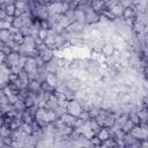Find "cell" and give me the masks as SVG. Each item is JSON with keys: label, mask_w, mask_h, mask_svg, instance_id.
<instances>
[{"label": "cell", "mask_w": 148, "mask_h": 148, "mask_svg": "<svg viewBox=\"0 0 148 148\" xmlns=\"http://www.w3.org/2000/svg\"><path fill=\"white\" fill-rule=\"evenodd\" d=\"M131 132V135L135 139H146L147 138V128H146V125H142V126H133V128L130 131Z\"/></svg>", "instance_id": "1"}, {"label": "cell", "mask_w": 148, "mask_h": 148, "mask_svg": "<svg viewBox=\"0 0 148 148\" xmlns=\"http://www.w3.org/2000/svg\"><path fill=\"white\" fill-rule=\"evenodd\" d=\"M66 109H67L68 113L72 114V116H74V117H79L80 113L82 112V108H81L80 103H79L76 99H75V101H71V102H68V105H67Z\"/></svg>", "instance_id": "2"}, {"label": "cell", "mask_w": 148, "mask_h": 148, "mask_svg": "<svg viewBox=\"0 0 148 148\" xmlns=\"http://www.w3.org/2000/svg\"><path fill=\"white\" fill-rule=\"evenodd\" d=\"M84 23L83 22H79V21H73L67 28H65V30L67 32H81L84 28Z\"/></svg>", "instance_id": "3"}, {"label": "cell", "mask_w": 148, "mask_h": 148, "mask_svg": "<svg viewBox=\"0 0 148 148\" xmlns=\"http://www.w3.org/2000/svg\"><path fill=\"white\" fill-rule=\"evenodd\" d=\"M66 86H67V88H68L69 90H72V91H77V90L82 87V81H81L79 77H72V79H69V80L67 81Z\"/></svg>", "instance_id": "4"}, {"label": "cell", "mask_w": 148, "mask_h": 148, "mask_svg": "<svg viewBox=\"0 0 148 148\" xmlns=\"http://www.w3.org/2000/svg\"><path fill=\"white\" fill-rule=\"evenodd\" d=\"M114 50L116 49H114V46H113L112 43H105V44H103V46L101 49V53L104 57H111V56H113Z\"/></svg>", "instance_id": "5"}, {"label": "cell", "mask_w": 148, "mask_h": 148, "mask_svg": "<svg viewBox=\"0 0 148 148\" xmlns=\"http://www.w3.org/2000/svg\"><path fill=\"white\" fill-rule=\"evenodd\" d=\"M99 21V16L94 12V10H89L86 13V20L84 22L89 23V24H96Z\"/></svg>", "instance_id": "6"}, {"label": "cell", "mask_w": 148, "mask_h": 148, "mask_svg": "<svg viewBox=\"0 0 148 148\" xmlns=\"http://www.w3.org/2000/svg\"><path fill=\"white\" fill-rule=\"evenodd\" d=\"M47 84H50L51 87H53V88H56L57 87V84H58V82H59V79H58V76L54 74V73H46V75H45V80H44Z\"/></svg>", "instance_id": "7"}, {"label": "cell", "mask_w": 148, "mask_h": 148, "mask_svg": "<svg viewBox=\"0 0 148 148\" xmlns=\"http://www.w3.org/2000/svg\"><path fill=\"white\" fill-rule=\"evenodd\" d=\"M39 57L42 58V60L44 62H47V61H50V60H52L54 58V54H53V51L51 49L46 47L45 50H43V51L39 52Z\"/></svg>", "instance_id": "8"}, {"label": "cell", "mask_w": 148, "mask_h": 148, "mask_svg": "<svg viewBox=\"0 0 148 148\" xmlns=\"http://www.w3.org/2000/svg\"><path fill=\"white\" fill-rule=\"evenodd\" d=\"M10 40H13V34L8 29H1L0 30V42L6 44Z\"/></svg>", "instance_id": "9"}, {"label": "cell", "mask_w": 148, "mask_h": 148, "mask_svg": "<svg viewBox=\"0 0 148 148\" xmlns=\"http://www.w3.org/2000/svg\"><path fill=\"white\" fill-rule=\"evenodd\" d=\"M57 119V114H56V112L53 111V110H51V109H49V110H46L45 111V114H44V117H43V120L45 121V123H53L54 120Z\"/></svg>", "instance_id": "10"}, {"label": "cell", "mask_w": 148, "mask_h": 148, "mask_svg": "<svg viewBox=\"0 0 148 148\" xmlns=\"http://www.w3.org/2000/svg\"><path fill=\"white\" fill-rule=\"evenodd\" d=\"M121 15L124 18H134L135 17V9H133V7L124 8Z\"/></svg>", "instance_id": "11"}, {"label": "cell", "mask_w": 148, "mask_h": 148, "mask_svg": "<svg viewBox=\"0 0 148 148\" xmlns=\"http://www.w3.org/2000/svg\"><path fill=\"white\" fill-rule=\"evenodd\" d=\"M86 20V13L82 9H75L74 10V21L79 22H84Z\"/></svg>", "instance_id": "12"}, {"label": "cell", "mask_w": 148, "mask_h": 148, "mask_svg": "<svg viewBox=\"0 0 148 148\" xmlns=\"http://www.w3.org/2000/svg\"><path fill=\"white\" fill-rule=\"evenodd\" d=\"M123 7L119 5V3H116V5H113V6H111L110 7V12L116 16V17H118V16H120L121 14H123Z\"/></svg>", "instance_id": "13"}, {"label": "cell", "mask_w": 148, "mask_h": 148, "mask_svg": "<svg viewBox=\"0 0 148 148\" xmlns=\"http://www.w3.org/2000/svg\"><path fill=\"white\" fill-rule=\"evenodd\" d=\"M18 79L23 82V84H25L27 87H28V84H29V82H30V79H29V75H28V73L22 68L20 72H18Z\"/></svg>", "instance_id": "14"}, {"label": "cell", "mask_w": 148, "mask_h": 148, "mask_svg": "<svg viewBox=\"0 0 148 148\" xmlns=\"http://www.w3.org/2000/svg\"><path fill=\"white\" fill-rule=\"evenodd\" d=\"M133 126H134V124H133V123L127 118V119H126V121L120 126V130H121L125 134H127V133H130V131L133 128Z\"/></svg>", "instance_id": "15"}, {"label": "cell", "mask_w": 148, "mask_h": 148, "mask_svg": "<svg viewBox=\"0 0 148 148\" xmlns=\"http://www.w3.org/2000/svg\"><path fill=\"white\" fill-rule=\"evenodd\" d=\"M97 136H98V139L103 142V141H105L106 139L110 138V132L108 131V128H102V130H99V131L97 132Z\"/></svg>", "instance_id": "16"}, {"label": "cell", "mask_w": 148, "mask_h": 148, "mask_svg": "<svg viewBox=\"0 0 148 148\" xmlns=\"http://www.w3.org/2000/svg\"><path fill=\"white\" fill-rule=\"evenodd\" d=\"M104 7V1L103 0H94L92 3H91V8L95 13L102 10V8Z\"/></svg>", "instance_id": "17"}, {"label": "cell", "mask_w": 148, "mask_h": 148, "mask_svg": "<svg viewBox=\"0 0 148 148\" xmlns=\"http://www.w3.org/2000/svg\"><path fill=\"white\" fill-rule=\"evenodd\" d=\"M58 23L62 27V28H67L72 22H71V20L67 17V16H65L64 14H61V16H60V18H59V21H58Z\"/></svg>", "instance_id": "18"}, {"label": "cell", "mask_w": 148, "mask_h": 148, "mask_svg": "<svg viewBox=\"0 0 148 148\" xmlns=\"http://www.w3.org/2000/svg\"><path fill=\"white\" fill-rule=\"evenodd\" d=\"M3 9H5V12H6V14H7V15H9V16H14L16 7H15V5H14V3H9V5H6Z\"/></svg>", "instance_id": "19"}, {"label": "cell", "mask_w": 148, "mask_h": 148, "mask_svg": "<svg viewBox=\"0 0 148 148\" xmlns=\"http://www.w3.org/2000/svg\"><path fill=\"white\" fill-rule=\"evenodd\" d=\"M13 40L15 42V43H17V44H22L23 42H24V36H23V34L21 32V31H17L16 34H14L13 35Z\"/></svg>", "instance_id": "20"}, {"label": "cell", "mask_w": 148, "mask_h": 148, "mask_svg": "<svg viewBox=\"0 0 148 148\" xmlns=\"http://www.w3.org/2000/svg\"><path fill=\"white\" fill-rule=\"evenodd\" d=\"M128 119L134 124V125H138V124H140V118H139V116H138V113H136V111H132L128 116Z\"/></svg>", "instance_id": "21"}, {"label": "cell", "mask_w": 148, "mask_h": 148, "mask_svg": "<svg viewBox=\"0 0 148 148\" xmlns=\"http://www.w3.org/2000/svg\"><path fill=\"white\" fill-rule=\"evenodd\" d=\"M12 25L14 28H17V29H21L23 27V22H22V18L21 16H14V20L12 22Z\"/></svg>", "instance_id": "22"}, {"label": "cell", "mask_w": 148, "mask_h": 148, "mask_svg": "<svg viewBox=\"0 0 148 148\" xmlns=\"http://www.w3.org/2000/svg\"><path fill=\"white\" fill-rule=\"evenodd\" d=\"M22 120H23V123L32 124V117H31V113H30L29 111L23 112V114H22Z\"/></svg>", "instance_id": "23"}, {"label": "cell", "mask_w": 148, "mask_h": 148, "mask_svg": "<svg viewBox=\"0 0 148 148\" xmlns=\"http://www.w3.org/2000/svg\"><path fill=\"white\" fill-rule=\"evenodd\" d=\"M9 135H10V128H8L6 126H1L0 127V136L8 138Z\"/></svg>", "instance_id": "24"}, {"label": "cell", "mask_w": 148, "mask_h": 148, "mask_svg": "<svg viewBox=\"0 0 148 148\" xmlns=\"http://www.w3.org/2000/svg\"><path fill=\"white\" fill-rule=\"evenodd\" d=\"M17 101H18V96H17L16 94H12V95H9V96L7 97V102H8V104H10V105H14Z\"/></svg>", "instance_id": "25"}, {"label": "cell", "mask_w": 148, "mask_h": 148, "mask_svg": "<svg viewBox=\"0 0 148 148\" xmlns=\"http://www.w3.org/2000/svg\"><path fill=\"white\" fill-rule=\"evenodd\" d=\"M42 40H44L45 38H46V36H47V29H44V28H40L39 30H38V35H37Z\"/></svg>", "instance_id": "26"}, {"label": "cell", "mask_w": 148, "mask_h": 148, "mask_svg": "<svg viewBox=\"0 0 148 148\" xmlns=\"http://www.w3.org/2000/svg\"><path fill=\"white\" fill-rule=\"evenodd\" d=\"M17 77H18V73H14V72H13V73H9V74L7 75V80H8L9 82H12V83L15 82V81L17 80Z\"/></svg>", "instance_id": "27"}, {"label": "cell", "mask_w": 148, "mask_h": 148, "mask_svg": "<svg viewBox=\"0 0 148 148\" xmlns=\"http://www.w3.org/2000/svg\"><path fill=\"white\" fill-rule=\"evenodd\" d=\"M132 3H133V0H120V2H119V5H120L123 8L132 7Z\"/></svg>", "instance_id": "28"}, {"label": "cell", "mask_w": 148, "mask_h": 148, "mask_svg": "<svg viewBox=\"0 0 148 148\" xmlns=\"http://www.w3.org/2000/svg\"><path fill=\"white\" fill-rule=\"evenodd\" d=\"M90 141H91V145L92 146H99L102 143V141L98 139V136H94V135L90 138Z\"/></svg>", "instance_id": "29"}, {"label": "cell", "mask_w": 148, "mask_h": 148, "mask_svg": "<svg viewBox=\"0 0 148 148\" xmlns=\"http://www.w3.org/2000/svg\"><path fill=\"white\" fill-rule=\"evenodd\" d=\"M10 145H12V146H14V147H20V146H23V143H22V142H18V140H17V141H13Z\"/></svg>", "instance_id": "30"}, {"label": "cell", "mask_w": 148, "mask_h": 148, "mask_svg": "<svg viewBox=\"0 0 148 148\" xmlns=\"http://www.w3.org/2000/svg\"><path fill=\"white\" fill-rule=\"evenodd\" d=\"M0 146H5V143H2V142L0 141Z\"/></svg>", "instance_id": "31"}, {"label": "cell", "mask_w": 148, "mask_h": 148, "mask_svg": "<svg viewBox=\"0 0 148 148\" xmlns=\"http://www.w3.org/2000/svg\"><path fill=\"white\" fill-rule=\"evenodd\" d=\"M15 1H17V0H15Z\"/></svg>", "instance_id": "32"}]
</instances>
